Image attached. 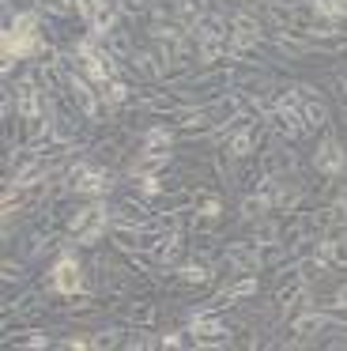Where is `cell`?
<instances>
[{"label":"cell","instance_id":"obj_1","mask_svg":"<svg viewBox=\"0 0 347 351\" xmlns=\"http://www.w3.org/2000/svg\"><path fill=\"white\" fill-rule=\"evenodd\" d=\"M45 49V42L38 38V12H19L4 31V72H12L15 61Z\"/></svg>","mask_w":347,"mask_h":351},{"label":"cell","instance_id":"obj_2","mask_svg":"<svg viewBox=\"0 0 347 351\" xmlns=\"http://www.w3.org/2000/svg\"><path fill=\"white\" fill-rule=\"evenodd\" d=\"M72 234L80 238L83 245H95L98 238L106 234V227H110V212H106V204H91V208H80V212L72 215Z\"/></svg>","mask_w":347,"mask_h":351},{"label":"cell","instance_id":"obj_3","mask_svg":"<svg viewBox=\"0 0 347 351\" xmlns=\"http://www.w3.org/2000/svg\"><path fill=\"white\" fill-rule=\"evenodd\" d=\"M49 287L57 291V295H80L83 291V268H80V261L72 257V250H64L57 257V265H53V272H49Z\"/></svg>","mask_w":347,"mask_h":351},{"label":"cell","instance_id":"obj_4","mask_svg":"<svg viewBox=\"0 0 347 351\" xmlns=\"http://www.w3.org/2000/svg\"><path fill=\"white\" fill-rule=\"evenodd\" d=\"M68 182H72V189L80 193V197H102V193H110V174L91 167V162H75Z\"/></svg>","mask_w":347,"mask_h":351},{"label":"cell","instance_id":"obj_5","mask_svg":"<svg viewBox=\"0 0 347 351\" xmlns=\"http://www.w3.org/2000/svg\"><path fill=\"white\" fill-rule=\"evenodd\" d=\"M189 332H193V340H196V348H219V343H226L230 340V328L226 325H219L211 313H193V321H189Z\"/></svg>","mask_w":347,"mask_h":351},{"label":"cell","instance_id":"obj_6","mask_svg":"<svg viewBox=\"0 0 347 351\" xmlns=\"http://www.w3.org/2000/svg\"><path fill=\"white\" fill-rule=\"evenodd\" d=\"M313 167L321 170V174H344L347 170V152H344V144H339L336 136H324L321 144H317V152H313Z\"/></svg>","mask_w":347,"mask_h":351},{"label":"cell","instance_id":"obj_7","mask_svg":"<svg viewBox=\"0 0 347 351\" xmlns=\"http://www.w3.org/2000/svg\"><path fill=\"white\" fill-rule=\"evenodd\" d=\"M264 34H261V23H256L253 16H246V12H238V16L230 19V49H249L256 46Z\"/></svg>","mask_w":347,"mask_h":351},{"label":"cell","instance_id":"obj_8","mask_svg":"<svg viewBox=\"0 0 347 351\" xmlns=\"http://www.w3.org/2000/svg\"><path fill=\"white\" fill-rule=\"evenodd\" d=\"M72 95H75V106L83 110V114L91 117V121H98V117H102V95H95L91 91V84L87 80H80V76H72Z\"/></svg>","mask_w":347,"mask_h":351},{"label":"cell","instance_id":"obj_9","mask_svg":"<svg viewBox=\"0 0 347 351\" xmlns=\"http://www.w3.org/2000/svg\"><path fill=\"white\" fill-rule=\"evenodd\" d=\"M226 261H230L238 272H246V276H253L256 268H261V250H253L249 242H234L230 250H226Z\"/></svg>","mask_w":347,"mask_h":351},{"label":"cell","instance_id":"obj_10","mask_svg":"<svg viewBox=\"0 0 347 351\" xmlns=\"http://www.w3.org/2000/svg\"><path fill=\"white\" fill-rule=\"evenodd\" d=\"M170 144H174V136H170V129H163V125H151L147 132H143V152L140 155H170Z\"/></svg>","mask_w":347,"mask_h":351},{"label":"cell","instance_id":"obj_11","mask_svg":"<svg viewBox=\"0 0 347 351\" xmlns=\"http://www.w3.org/2000/svg\"><path fill=\"white\" fill-rule=\"evenodd\" d=\"M328 321H332V313H302V317L291 325V332L294 336H313V332H321Z\"/></svg>","mask_w":347,"mask_h":351},{"label":"cell","instance_id":"obj_12","mask_svg":"<svg viewBox=\"0 0 347 351\" xmlns=\"http://www.w3.org/2000/svg\"><path fill=\"white\" fill-rule=\"evenodd\" d=\"M268 208H272V200L256 189L253 197L241 200V219H264V215H268Z\"/></svg>","mask_w":347,"mask_h":351},{"label":"cell","instance_id":"obj_13","mask_svg":"<svg viewBox=\"0 0 347 351\" xmlns=\"http://www.w3.org/2000/svg\"><path fill=\"white\" fill-rule=\"evenodd\" d=\"M313 16L321 19H347V4H339V0H313Z\"/></svg>","mask_w":347,"mask_h":351},{"label":"cell","instance_id":"obj_14","mask_svg":"<svg viewBox=\"0 0 347 351\" xmlns=\"http://www.w3.org/2000/svg\"><path fill=\"white\" fill-rule=\"evenodd\" d=\"M219 212H223V200L219 197H196V215H200L204 223H215Z\"/></svg>","mask_w":347,"mask_h":351},{"label":"cell","instance_id":"obj_15","mask_svg":"<svg viewBox=\"0 0 347 351\" xmlns=\"http://www.w3.org/2000/svg\"><path fill=\"white\" fill-rule=\"evenodd\" d=\"M125 99H128V87L121 84V76H117V80H110V84L102 87V102H106V106H121Z\"/></svg>","mask_w":347,"mask_h":351},{"label":"cell","instance_id":"obj_16","mask_svg":"<svg viewBox=\"0 0 347 351\" xmlns=\"http://www.w3.org/2000/svg\"><path fill=\"white\" fill-rule=\"evenodd\" d=\"M178 280H185V283H208L211 280V268L208 265H185V268H178Z\"/></svg>","mask_w":347,"mask_h":351},{"label":"cell","instance_id":"obj_17","mask_svg":"<svg viewBox=\"0 0 347 351\" xmlns=\"http://www.w3.org/2000/svg\"><path fill=\"white\" fill-rule=\"evenodd\" d=\"M102 4H106V0H75L80 19H83L87 27H95V19H98V12H102Z\"/></svg>","mask_w":347,"mask_h":351},{"label":"cell","instance_id":"obj_18","mask_svg":"<svg viewBox=\"0 0 347 351\" xmlns=\"http://www.w3.org/2000/svg\"><path fill=\"white\" fill-rule=\"evenodd\" d=\"M140 178V197H158L163 193V178L158 174H136Z\"/></svg>","mask_w":347,"mask_h":351},{"label":"cell","instance_id":"obj_19","mask_svg":"<svg viewBox=\"0 0 347 351\" xmlns=\"http://www.w3.org/2000/svg\"><path fill=\"white\" fill-rule=\"evenodd\" d=\"M253 291H256V280H253V276H246V280H238L234 287H226V295H230L234 302H238V298H249Z\"/></svg>","mask_w":347,"mask_h":351},{"label":"cell","instance_id":"obj_20","mask_svg":"<svg viewBox=\"0 0 347 351\" xmlns=\"http://www.w3.org/2000/svg\"><path fill=\"white\" fill-rule=\"evenodd\" d=\"M19 343H23V348H49V336H42V332H27V336H19Z\"/></svg>","mask_w":347,"mask_h":351},{"label":"cell","instance_id":"obj_21","mask_svg":"<svg viewBox=\"0 0 347 351\" xmlns=\"http://www.w3.org/2000/svg\"><path fill=\"white\" fill-rule=\"evenodd\" d=\"M4 280H23V268H15V265H4Z\"/></svg>","mask_w":347,"mask_h":351},{"label":"cell","instance_id":"obj_22","mask_svg":"<svg viewBox=\"0 0 347 351\" xmlns=\"http://www.w3.org/2000/svg\"><path fill=\"white\" fill-rule=\"evenodd\" d=\"M336 306H344V310H347V283L336 291Z\"/></svg>","mask_w":347,"mask_h":351},{"label":"cell","instance_id":"obj_23","mask_svg":"<svg viewBox=\"0 0 347 351\" xmlns=\"http://www.w3.org/2000/svg\"><path fill=\"white\" fill-rule=\"evenodd\" d=\"M344 99H347V80H344Z\"/></svg>","mask_w":347,"mask_h":351},{"label":"cell","instance_id":"obj_24","mask_svg":"<svg viewBox=\"0 0 347 351\" xmlns=\"http://www.w3.org/2000/svg\"><path fill=\"white\" fill-rule=\"evenodd\" d=\"M339 4H347V0H339Z\"/></svg>","mask_w":347,"mask_h":351}]
</instances>
